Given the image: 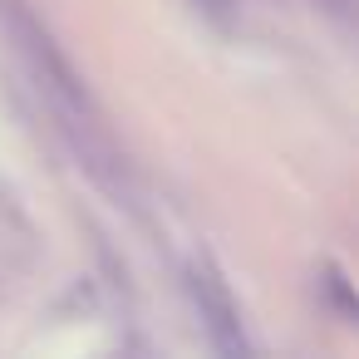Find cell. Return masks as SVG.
<instances>
[{
	"label": "cell",
	"instance_id": "obj_1",
	"mask_svg": "<svg viewBox=\"0 0 359 359\" xmlns=\"http://www.w3.org/2000/svg\"><path fill=\"white\" fill-rule=\"evenodd\" d=\"M192 295H197L202 320H207V330L217 334V344H222V349H246V339H241V320H236V305H231V295L222 290V280H217L212 271H192Z\"/></svg>",
	"mask_w": 359,
	"mask_h": 359
}]
</instances>
